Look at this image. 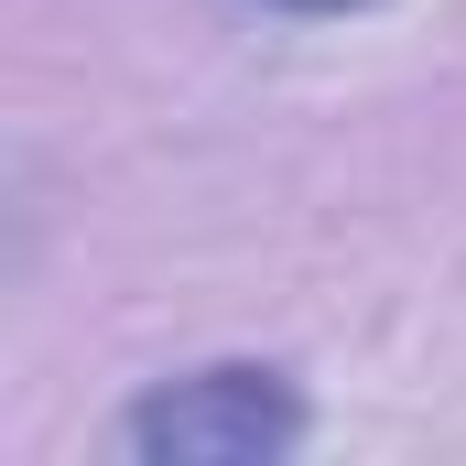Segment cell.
I'll list each match as a JSON object with an SVG mask.
<instances>
[{
	"label": "cell",
	"mask_w": 466,
	"mask_h": 466,
	"mask_svg": "<svg viewBox=\"0 0 466 466\" xmlns=\"http://www.w3.org/2000/svg\"><path fill=\"white\" fill-rule=\"evenodd\" d=\"M271 11H369V0H271Z\"/></svg>",
	"instance_id": "cell-2"
},
{
	"label": "cell",
	"mask_w": 466,
	"mask_h": 466,
	"mask_svg": "<svg viewBox=\"0 0 466 466\" xmlns=\"http://www.w3.org/2000/svg\"><path fill=\"white\" fill-rule=\"evenodd\" d=\"M304 390L293 369H260V358H218V369H185V380H152L130 412H119V445L152 466H271L304 445Z\"/></svg>",
	"instance_id": "cell-1"
}]
</instances>
